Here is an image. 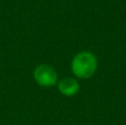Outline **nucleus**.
<instances>
[{"label":"nucleus","mask_w":126,"mask_h":125,"mask_svg":"<svg viewBox=\"0 0 126 125\" xmlns=\"http://www.w3.org/2000/svg\"><path fill=\"white\" fill-rule=\"evenodd\" d=\"M97 69V59L90 51H82L74 55L71 62V70L78 79H90Z\"/></svg>","instance_id":"nucleus-1"},{"label":"nucleus","mask_w":126,"mask_h":125,"mask_svg":"<svg viewBox=\"0 0 126 125\" xmlns=\"http://www.w3.org/2000/svg\"><path fill=\"white\" fill-rule=\"evenodd\" d=\"M33 79L35 83L41 88H51L57 85L59 77L52 65L47 63L39 64L33 70Z\"/></svg>","instance_id":"nucleus-2"},{"label":"nucleus","mask_w":126,"mask_h":125,"mask_svg":"<svg viewBox=\"0 0 126 125\" xmlns=\"http://www.w3.org/2000/svg\"><path fill=\"white\" fill-rule=\"evenodd\" d=\"M57 88L64 96H73L80 91V84L74 78H63L58 81Z\"/></svg>","instance_id":"nucleus-3"}]
</instances>
